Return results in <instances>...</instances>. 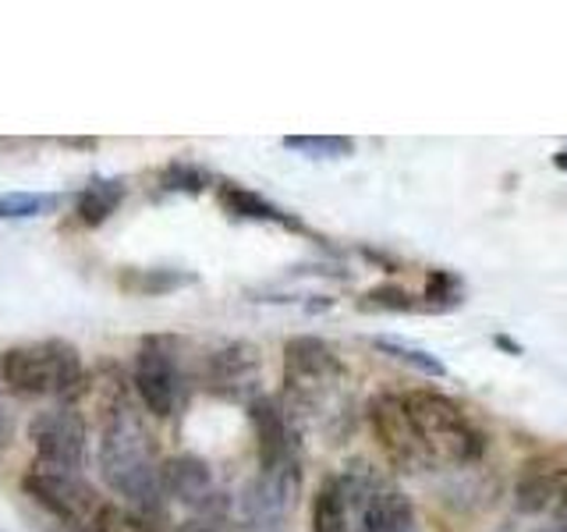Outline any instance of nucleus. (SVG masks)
Instances as JSON below:
<instances>
[{
	"instance_id": "23",
	"label": "nucleus",
	"mask_w": 567,
	"mask_h": 532,
	"mask_svg": "<svg viewBox=\"0 0 567 532\" xmlns=\"http://www.w3.org/2000/svg\"><path fill=\"white\" fill-rule=\"evenodd\" d=\"M496 345L507 348V351H514V355H522V345H518V341H511V337H504V334H496Z\"/></svg>"
},
{
	"instance_id": "21",
	"label": "nucleus",
	"mask_w": 567,
	"mask_h": 532,
	"mask_svg": "<svg viewBox=\"0 0 567 532\" xmlns=\"http://www.w3.org/2000/svg\"><path fill=\"white\" fill-rule=\"evenodd\" d=\"M4 383H0V454H4L8 440H11V412H8V401H4Z\"/></svg>"
},
{
	"instance_id": "13",
	"label": "nucleus",
	"mask_w": 567,
	"mask_h": 532,
	"mask_svg": "<svg viewBox=\"0 0 567 532\" xmlns=\"http://www.w3.org/2000/svg\"><path fill=\"white\" fill-rule=\"evenodd\" d=\"M312 532H354L351 508L344 501L341 479L327 475L312 497Z\"/></svg>"
},
{
	"instance_id": "2",
	"label": "nucleus",
	"mask_w": 567,
	"mask_h": 532,
	"mask_svg": "<svg viewBox=\"0 0 567 532\" xmlns=\"http://www.w3.org/2000/svg\"><path fill=\"white\" fill-rule=\"evenodd\" d=\"M284 412L298 426L333 430L348 416V369L323 337H291L284 345Z\"/></svg>"
},
{
	"instance_id": "5",
	"label": "nucleus",
	"mask_w": 567,
	"mask_h": 532,
	"mask_svg": "<svg viewBox=\"0 0 567 532\" xmlns=\"http://www.w3.org/2000/svg\"><path fill=\"white\" fill-rule=\"evenodd\" d=\"M132 383L135 395L150 416L167 419L185 401L188 372H185V341L174 334H150L142 337L132 359Z\"/></svg>"
},
{
	"instance_id": "3",
	"label": "nucleus",
	"mask_w": 567,
	"mask_h": 532,
	"mask_svg": "<svg viewBox=\"0 0 567 532\" xmlns=\"http://www.w3.org/2000/svg\"><path fill=\"white\" fill-rule=\"evenodd\" d=\"M401 408L419 440L425 469L472 466L486 454V433L454 398L440 395V390H408L401 395Z\"/></svg>"
},
{
	"instance_id": "1",
	"label": "nucleus",
	"mask_w": 567,
	"mask_h": 532,
	"mask_svg": "<svg viewBox=\"0 0 567 532\" xmlns=\"http://www.w3.org/2000/svg\"><path fill=\"white\" fill-rule=\"evenodd\" d=\"M100 475L124 504L132 522L156 529L167 522V504L159 497V451L146 416L128 395H117L100 426Z\"/></svg>"
},
{
	"instance_id": "15",
	"label": "nucleus",
	"mask_w": 567,
	"mask_h": 532,
	"mask_svg": "<svg viewBox=\"0 0 567 532\" xmlns=\"http://www.w3.org/2000/svg\"><path fill=\"white\" fill-rule=\"evenodd\" d=\"M156 182L164 192H182V195H199L206 192L209 185H217V177H213L206 167L192 164V160H171V164L156 174Z\"/></svg>"
},
{
	"instance_id": "17",
	"label": "nucleus",
	"mask_w": 567,
	"mask_h": 532,
	"mask_svg": "<svg viewBox=\"0 0 567 532\" xmlns=\"http://www.w3.org/2000/svg\"><path fill=\"white\" fill-rule=\"evenodd\" d=\"M284 150L301 153L309 160H348L354 153V139L348 135H288Z\"/></svg>"
},
{
	"instance_id": "25",
	"label": "nucleus",
	"mask_w": 567,
	"mask_h": 532,
	"mask_svg": "<svg viewBox=\"0 0 567 532\" xmlns=\"http://www.w3.org/2000/svg\"><path fill=\"white\" fill-rule=\"evenodd\" d=\"M543 532H567V525H554V529H543Z\"/></svg>"
},
{
	"instance_id": "7",
	"label": "nucleus",
	"mask_w": 567,
	"mask_h": 532,
	"mask_svg": "<svg viewBox=\"0 0 567 532\" xmlns=\"http://www.w3.org/2000/svg\"><path fill=\"white\" fill-rule=\"evenodd\" d=\"M29 440L35 448V466L61 469V472L85 469L89 430L79 408L58 405V408H47V412H35L29 422Z\"/></svg>"
},
{
	"instance_id": "9",
	"label": "nucleus",
	"mask_w": 567,
	"mask_h": 532,
	"mask_svg": "<svg viewBox=\"0 0 567 532\" xmlns=\"http://www.w3.org/2000/svg\"><path fill=\"white\" fill-rule=\"evenodd\" d=\"M369 422H372V433H377V440H380V448L386 451V458L394 461L398 469H404V472L425 469L419 440H415L404 408H401V395H380L377 401H372Z\"/></svg>"
},
{
	"instance_id": "19",
	"label": "nucleus",
	"mask_w": 567,
	"mask_h": 532,
	"mask_svg": "<svg viewBox=\"0 0 567 532\" xmlns=\"http://www.w3.org/2000/svg\"><path fill=\"white\" fill-rule=\"evenodd\" d=\"M359 309L362 313H415L419 301L415 295H408L398 284H377L359 298Z\"/></svg>"
},
{
	"instance_id": "16",
	"label": "nucleus",
	"mask_w": 567,
	"mask_h": 532,
	"mask_svg": "<svg viewBox=\"0 0 567 532\" xmlns=\"http://www.w3.org/2000/svg\"><path fill=\"white\" fill-rule=\"evenodd\" d=\"M61 206L58 192H4L0 195V221H32Z\"/></svg>"
},
{
	"instance_id": "14",
	"label": "nucleus",
	"mask_w": 567,
	"mask_h": 532,
	"mask_svg": "<svg viewBox=\"0 0 567 532\" xmlns=\"http://www.w3.org/2000/svg\"><path fill=\"white\" fill-rule=\"evenodd\" d=\"M199 280V274L192 270H167V266H150V270H138V266H128L121 274V291H132L142 298H156V295H174L188 288V284Z\"/></svg>"
},
{
	"instance_id": "8",
	"label": "nucleus",
	"mask_w": 567,
	"mask_h": 532,
	"mask_svg": "<svg viewBox=\"0 0 567 532\" xmlns=\"http://www.w3.org/2000/svg\"><path fill=\"white\" fill-rule=\"evenodd\" d=\"M199 383L224 401H248L259 398L262 387V355L252 341H224L203 355Z\"/></svg>"
},
{
	"instance_id": "11",
	"label": "nucleus",
	"mask_w": 567,
	"mask_h": 532,
	"mask_svg": "<svg viewBox=\"0 0 567 532\" xmlns=\"http://www.w3.org/2000/svg\"><path fill=\"white\" fill-rule=\"evenodd\" d=\"M217 203L227 217L235 221H259V224H277V227H288V231H298V235H309V227L301 224L298 217H291L288 209L277 206L266 200L262 192L248 188V185H238V182H217Z\"/></svg>"
},
{
	"instance_id": "6",
	"label": "nucleus",
	"mask_w": 567,
	"mask_h": 532,
	"mask_svg": "<svg viewBox=\"0 0 567 532\" xmlns=\"http://www.w3.org/2000/svg\"><path fill=\"white\" fill-rule=\"evenodd\" d=\"M298 497H301V454L277 461L274 469H259V475L241 490V519L259 532H274L295 514Z\"/></svg>"
},
{
	"instance_id": "24",
	"label": "nucleus",
	"mask_w": 567,
	"mask_h": 532,
	"mask_svg": "<svg viewBox=\"0 0 567 532\" xmlns=\"http://www.w3.org/2000/svg\"><path fill=\"white\" fill-rule=\"evenodd\" d=\"M557 167H567V146H564V150L557 153Z\"/></svg>"
},
{
	"instance_id": "12",
	"label": "nucleus",
	"mask_w": 567,
	"mask_h": 532,
	"mask_svg": "<svg viewBox=\"0 0 567 532\" xmlns=\"http://www.w3.org/2000/svg\"><path fill=\"white\" fill-rule=\"evenodd\" d=\"M124 195H128V182L124 177H93L82 192L75 195V217L82 227H103L106 221L121 209Z\"/></svg>"
},
{
	"instance_id": "22",
	"label": "nucleus",
	"mask_w": 567,
	"mask_h": 532,
	"mask_svg": "<svg viewBox=\"0 0 567 532\" xmlns=\"http://www.w3.org/2000/svg\"><path fill=\"white\" fill-rule=\"evenodd\" d=\"M71 150H96V139H61Z\"/></svg>"
},
{
	"instance_id": "18",
	"label": "nucleus",
	"mask_w": 567,
	"mask_h": 532,
	"mask_svg": "<svg viewBox=\"0 0 567 532\" xmlns=\"http://www.w3.org/2000/svg\"><path fill=\"white\" fill-rule=\"evenodd\" d=\"M377 348L386 351L390 359H398L404 366H412L419 372H425V377H447V366H443L433 351H425V348H412V345H404V341H390V337H377Z\"/></svg>"
},
{
	"instance_id": "10",
	"label": "nucleus",
	"mask_w": 567,
	"mask_h": 532,
	"mask_svg": "<svg viewBox=\"0 0 567 532\" xmlns=\"http://www.w3.org/2000/svg\"><path fill=\"white\" fill-rule=\"evenodd\" d=\"M248 422L256 430V448H259V469H274L277 461L295 458L298 454V426L284 412L280 398H266L259 395L248 405Z\"/></svg>"
},
{
	"instance_id": "4",
	"label": "nucleus",
	"mask_w": 567,
	"mask_h": 532,
	"mask_svg": "<svg viewBox=\"0 0 567 532\" xmlns=\"http://www.w3.org/2000/svg\"><path fill=\"white\" fill-rule=\"evenodd\" d=\"M82 380V351L61 337L11 345L0 355V383L14 398H68Z\"/></svg>"
},
{
	"instance_id": "20",
	"label": "nucleus",
	"mask_w": 567,
	"mask_h": 532,
	"mask_svg": "<svg viewBox=\"0 0 567 532\" xmlns=\"http://www.w3.org/2000/svg\"><path fill=\"white\" fill-rule=\"evenodd\" d=\"M454 306H461V284H457V277L447 274V270H433L430 280H425V291H422L419 309L447 313Z\"/></svg>"
}]
</instances>
